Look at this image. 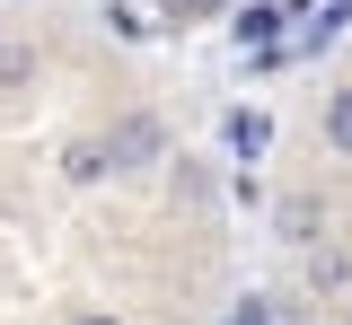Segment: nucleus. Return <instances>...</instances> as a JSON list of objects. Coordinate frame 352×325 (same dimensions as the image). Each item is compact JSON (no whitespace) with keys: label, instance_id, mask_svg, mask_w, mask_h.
<instances>
[{"label":"nucleus","instance_id":"nucleus-3","mask_svg":"<svg viewBox=\"0 0 352 325\" xmlns=\"http://www.w3.org/2000/svg\"><path fill=\"white\" fill-rule=\"evenodd\" d=\"M326 141L352 158V88H335V97H326Z\"/></svg>","mask_w":352,"mask_h":325},{"label":"nucleus","instance_id":"nucleus-4","mask_svg":"<svg viewBox=\"0 0 352 325\" xmlns=\"http://www.w3.org/2000/svg\"><path fill=\"white\" fill-rule=\"evenodd\" d=\"M273 27H282V9H247L238 18V45H273Z\"/></svg>","mask_w":352,"mask_h":325},{"label":"nucleus","instance_id":"nucleus-2","mask_svg":"<svg viewBox=\"0 0 352 325\" xmlns=\"http://www.w3.org/2000/svg\"><path fill=\"white\" fill-rule=\"evenodd\" d=\"M264 141H273V123L238 106V115H229V149H238V158H264Z\"/></svg>","mask_w":352,"mask_h":325},{"label":"nucleus","instance_id":"nucleus-8","mask_svg":"<svg viewBox=\"0 0 352 325\" xmlns=\"http://www.w3.org/2000/svg\"><path fill=\"white\" fill-rule=\"evenodd\" d=\"M71 325H115V317H97V308H88V317H71Z\"/></svg>","mask_w":352,"mask_h":325},{"label":"nucleus","instance_id":"nucleus-5","mask_svg":"<svg viewBox=\"0 0 352 325\" xmlns=\"http://www.w3.org/2000/svg\"><path fill=\"white\" fill-rule=\"evenodd\" d=\"M27 71H36V53H18V45H0V80H9V88H18V80H27Z\"/></svg>","mask_w":352,"mask_h":325},{"label":"nucleus","instance_id":"nucleus-6","mask_svg":"<svg viewBox=\"0 0 352 325\" xmlns=\"http://www.w3.org/2000/svg\"><path fill=\"white\" fill-rule=\"evenodd\" d=\"M238 325H273V308H264V299H247V308H238Z\"/></svg>","mask_w":352,"mask_h":325},{"label":"nucleus","instance_id":"nucleus-1","mask_svg":"<svg viewBox=\"0 0 352 325\" xmlns=\"http://www.w3.org/2000/svg\"><path fill=\"white\" fill-rule=\"evenodd\" d=\"M106 167H115V149H97V141H71L62 149V176H80V185H97Z\"/></svg>","mask_w":352,"mask_h":325},{"label":"nucleus","instance_id":"nucleus-7","mask_svg":"<svg viewBox=\"0 0 352 325\" xmlns=\"http://www.w3.org/2000/svg\"><path fill=\"white\" fill-rule=\"evenodd\" d=\"M168 9L176 18H203V9H220V0H168Z\"/></svg>","mask_w":352,"mask_h":325}]
</instances>
